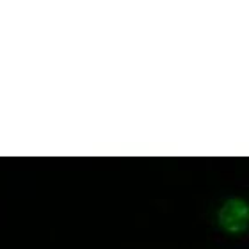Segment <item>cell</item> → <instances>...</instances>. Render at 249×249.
Instances as JSON below:
<instances>
[{"label": "cell", "mask_w": 249, "mask_h": 249, "mask_svg": "<svg viewBox=\"0 0 249 249\" xmlns=\"http://www.w3.org/2000/svg\"><path fill=\"white\" fill-rule=\"evenodd\" d=\"M249 208L242 199L235 197L224 203L223 208L219 210V223L228 231H242L248 226Z\"/></svg>", "instance_id": "cell-1"}]
</instances>
